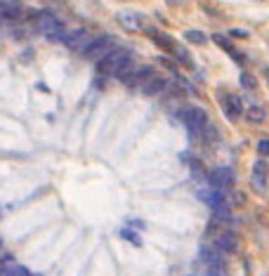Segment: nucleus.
<instances>
[{
  "label": "nucleus",
  "mask_w": 269,
  "mask_h": 276,
  "mask_svg": "<svg viewBox=\"0 0 269 276\" xmlns=\"http://www.w3.org/2000/svg\"><path fill=\"white\" fill-rule=\"evenodd\" d=\"M97 69H99L102 73H107V76H121V73H125V71L133 69V57H130L128 50L116 47V50H111L107 57H102V59L97 62Z\"/></svg>",
  "instance_id": "obj_1"
},
{
  "label": "nucleus",
  "mask_w": 269,
  "mask_h": 276,
  "mask_svg": "<svg viewBox=\"0 0 269 276\" xmlns=\"http://www.w3.org/2000/svg\"><path fill=\"white\" fill-rule=\"evenodd\" d=\"M179 120L184 123V128H187L191 135H201L203 128L208 125V116H205V111L199 109V106L182 109V111H179Z\"/></svg>",
  "instance_id": "obj_2"
},
{
  "label": "nucleus",
  "mask_w": 269,
  "mask_h": 276,
  "mask_svg": "<svg viewBox=\"0 0 269 276\" xmlns=\"http://www.w3.org/2000/svg\"><path fill=\"white\" fill-rule=\"evenodd\" d=\"M38 28L43 31V36L47 40H64V36H67V31H64V26H62V22L59 19H54L52 14L43 12L41 19H38Z\"/></svg>",
  "instance_id": "obj_3"
},
{
  "label": "nucleus",
  "mask_w": 269,
  "mask_h": 276,
  "mask_svg": "<svg viewBox=\"0 0 269 276\" xmlns=\"http://www.w3.org/2000/svg\"><path fill=\"white\" fill-rule=\"evenodd\" d=\"M67 47H71V50H76L78 54L85 52V47L92 43V36L85 31V28H73V31H68L67 36H64V40H62Z\"/></svg>",
  "instance_id": "obj_4"
},
{
  "label": "nucleus",
  "mask_w": 269,
  "mask_h": 276,
  "mask_svg": "<svg viewBox=\"0 0 269 276\" xmlns=\"http://www.w3.org/2000/svg\"><path fill=\"white\" fill-rule=\"evenodd\" d=\"M234 170H229V168H215V170L208 172V182L210 186H215L220 191H229L231 186H234Z\"/></svg>",
  "instance_id": "obj_5"
},
{
  "label": "nucleus",
  "mask_w": 269,
  "mask_h": 276,
  "mask_svg": "<svg viewBox=\"0 0 269 276\" xmlns=\"http://www.w3.org/2000/svg\"><path fill=\"white\" fill-rule=\"evenodd\" d=\"M199 255H201L203 264L208 267V269H224V253L217 248V246H201L199 250Z\"/></svg>",
  "instance_id": "obj_6"
},
{
  "label": "nucleus",
  "mask_w": 269,
  "mask_h": 276,
  "mask_svg": "<svg viewBox=\"0 0 269 276\" xmlns=\"http://www.w3.org/2000/svg\"><path fill=\"white\" fill-rule=\"evenodd\" d=\"M109 50H111V36H97L92 38V43L85 47V52L83 57H88V59H102V57H107Z\"/></svg>",
  "instance_id": "obj_7"
},
{
  "label": "nucleus",
  "mask_w": 269,
  "mask_h": 276,
  "mask_svg": "<svg viewBox=\"0 0 269 276\" xmlns=\"http://www.w3.org/2000/svg\"><path fill=\"white\" fill-rule=\"evenodd\" d=\"M220 102H222V106H224V114H227L231 120L246 116V106H243V102H241V97H239V94H224Z\"/></svg>",
  "instance_id": "obj_8"
},
{
  "label": "nucleus",
  "mask_w": 269,
  "mask_h": 276,
  "mask_svg": "<svg viewBox=\"0 0 269 276\" xmlns=\"http://www.w3.org/2000/svg\"><path fill=\"white\" fill-rule=\"evenodd\" d=\"M215 246L222 250L224 255H229V253H236V250H239V236H236L231 229H227V231H222V234L217 236Z\"/></svg>",
  "instance_id": "obj_9"
},
{
  "label": "nucleus",
  "mask_w": 269,
  "mask_h": 276,
  "mask_svg": "<svg viewBox=\"0 0 269 276\" xmlns=\"http://www.w3.org/2000/svg\"><path fill=\"white\" fill-rule=\"evenodd\" d=\"M163 90H165V80L158 78V76H151V78H147L144 83H142V92H144V94H149V97H154V94H161Z\"/></svg>",
  "instance_id": "obj_10"
},
{
  "label": "nucleus",
  "mask_w": 269,
  "mask_h": 276,
  "mask_svg": "<svg viewBox=\"0 0 269 276\" xmlns=\"http://www.w3.org/2000/svg\"><path fill=\"white\" fill-rule=\"evenodd\" d=\"M118 22H121L123 28H130V31H134V28H139V14L121 12V14H118Z\"/></svg>",
  "instance_id": "obj_11"
},
{
  "label": "nucleus",
  "mask_w": 269,
  "mask_h": 276,
  "mask_svg": "<svg viewBox=\"0 0 269 276\" xmlns=\"http://www.w3.org/2000/svg\"><path fill=\"white\" fill-rule=\"evenodd\" d=\"M213 40H215V43H217V45H220V47H222V50H224V52H229V54H231V57H234L236 62H241V54H239V52H236V50H234V45H231V43H229V40L224 38L222 33H215V36H213Z\"/></svg>",
  "instance_id": "obj_12"
},
{
  "label": "nucleus",
  "mask_w": 269,
  "mask_h": 276,
  "mask_svg": "<svg viewBox=\"0 0 269 276\" xmlns=\"http://www.w3.org/2000/svg\"><path fill=\"white\" fill-rule=\"evenodd\" d=\"M246 118L250 120V123H265L267 111L262 106H250V109H246Z\"/></svg>",
  "instance_id": "obj_13"
},
{
  "label": "nucleus",
  "mask_w": 269,
  "mask_h": 276,
  "mask_svg": "<svg viewBox=\"0 0 269 276\" xmlns=\"http://www.w3.org/2000/svg\"><path fill=\"white\" fill-rule=\"evenodd\" d=\"M184 40H187V43H194V45H203V43L208 40V36H205L203 31H194V28H191V31H184Z\"/></svg>",
  "instance_id": "obj_14"
},
{
  "label": "nucleus",
  "mask_w": 269,
  "mask_h": 276,
  "mask_svg": "<svg viewBox=\"0 0 269 276\" xmlns=\"http://www.w3.org/2000/svg\"><path fill=\"white\" fill-rule=\"evenodd\" d=\"M173 54H175V59L179 62V64H187V66H194V62H191V54L182 47V45H175V50H173Z\"/></svg>",
  "instance_id": "obj_15"
},
{
  "label": "nucleus",
  "mask_w": 269,
  "mask_h": 276,
  "mask_svg": "<svg viewBox=\"0 0 269 276\" xmlns=\"http://www.w3.org/2000/svg\"><path fill=\"white\" fill-rule=\"evenodd\" d=\"M0 276H31V272H28L26 267H22V264H12L10 269H5Z\"/></svg>",
  "instance_id": "obj_16"
},
{
  "label": "nucleus",
  "mask_w": 269,
  "mask_h": 276,
  "mask_svg": "<svg viewBox=\"0 0 269 276\" xmlns=\"http://www.w3.org/2000/svg\"><path fill=\"white\" fill-rule=\"evenodd\" d=\"M156 43H158L161 47H165L170 54H173V50H175V45H177V43L170 40V36H163V33H156Z\"/></svg>",
  "instance_id": "obj_17"
},
{
  "label": "nucleus",
  "mask_w": 269,
  "mask_h": 276,
  "mask_svg": "<svg viewBox=\"0 0 269 276\" xmlns=\"http://www.w3.org/2000/svg\"><path fill=\"white\" fill-rule=\"evenodd\" d=\"M241 85L243 88H248V90H255V78L248 76V73H241Z\"/></svg>",
  "instance_id": "obj_18"
},
{
  "label": "nucleus",
  "mask_w": 269,
  "mask_h": 276,
  "mask_svg": "<svg viewBox=\"0 0 269 276\" xmlns=\"http://www.w3.org/2000/svg\"><path fill=\"white\" fill-rule=\"evenodd\" d=\"M253 186H255L257 191H265V186H267V177H260V175H253Z\"/></svg>",
  "instance_id": "obj_19"
},
{
  "label": "nucleus",
  "mask_w": 269,
  "mask_h": 276,
  "mask_svg": "<svg viewBox=\"0 0 269 276\" xmlns=\"http://www.w3.org/2000/svg\"><path fill=\"white\" fill-rule=\"evenodd\" d=\"M12 264H14V260L10 257V255H0V274H2L5 269H10Z\"/></svg>",
  "instance_id": "obj_20"
},
{
  "label": "nucleus",
  "mask_w": 269,
  "mask_h": 276,
  "mask_svg": "<svg viewBox=\"0 0 269 276\" xmlns=\"http://www.w3.org/2000/svg\"><path fill=\"white\" fill-rule=\"evenodd\" d=\"M253 175L267 177V163H265V161H257V163H255V172H253Z\"/></svg>",
  "instance_id": "obj_21"
},
{
  "label": "nucleus",
  "mask_w": 269,
  "mask_h": 276,
  "mask_svg": "<svg viewBox=\"0 0 269 276\" xmlns=\"http://www.w3.org/2000/svg\"><path fill=\"white\" fill-rule=\"evenodd\" d=\"M257 151H260V156H269V139H260L257 142Z\"/></svg>",
  "instance_id": "obj_22"
},
{
  "label": "nucleus",
  "mask_w": 269,
  "mask_h": 276,
  "mask_svg": "<svg viewBox=\"0 0 269 276\" xmlns=\"http://www.w3.org/2000/svg\"><path fill=\"white\" fill-rule=\"evenodd\" d=\"M229 33H231V36H234V38H248V33H246V31H243V28H231V31H229Z\"/></svg>",
  "instance_id": "obj_23"
},
{
  "label": "nucleus",
  "mask_w": 269,
  "mask_h": 276,
  "mask_svg": "<svg viewBox=\"0 0 269 276\" xmlns=\"http://www.w3.org/2000/svg\"><path fill=\"white\" fill-rule=\"evenodd\" d=\"M234 203H236V206H243V203H246V196H243L241 191H236V194H234Z\"/></svg>",
  "instance_id": "obj_24"
},
{
  "label": "nucleus",
  "mask_w": 269,
  "mask_h": 276,
  "mask_svg": "<svg viewBox=\"0 0 269 276\" xmlns=\"http://www.w3.org/2000/svg\"><path fill=\"white\" fill-rule=\"evenodd\" d=\"M168 2H173V5H177V2H182V0H168Z\"/></svg>",
  "instance_id": "obj_25"
},
{
  "label": "nucleus",
  "mask_w": 269,
  "mask_h": 276,
  "mask_svg": "<svg viewBox=\"0 0 269 276\" xmlns=\"http://www.w3.org/2000/svg\"><path fill=\"white\" fill-rule=\"evenodd\" d=\"M0 255H2V241H0Z\"/></svg>",
  "instance_id": "obj_26"
}]
</instances>
